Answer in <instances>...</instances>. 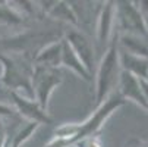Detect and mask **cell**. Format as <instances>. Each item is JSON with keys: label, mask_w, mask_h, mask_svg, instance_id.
<instances>
[{"label": "cell", "mask_w": 148, "mask_h": 147, "mask_svg": "<svg viewBox=\"0 0 148 147\" xmlns=\"http://www.w3.org/2000/svg\"><path fill=\"white\" fill-rule=\"evenodd\" d=\"M144 25H145V31H147V34H148V16L144 18Z\"/></svg>", "instance_id": "23"}, {"label": "cell", "mask_w": 148, "mask_h": 147, "mask_svg": "<svg viewBox=\"0 0 148 147\" xmlns=\"http://www.w3.org/2000/svg\"><path fill=\"white\" fill-rule=\"evenodd\" d=\"M9 99H10V103L13 104V109L16 110V113L25 118L28 122H35L38 125H44V124L49 125L53 122L49 112L44 110L34 99H29L24 94H19L15 91H9Z\"/></svg>", "instance_id": "5"}, {"label": "cell", "mask_w": 148, "mask_h": 147, "mask_svg": "<svg viewBox=\"0 0 148 147\" xmlns=\"http://www.w3.org/2000/svg\"><path fill=\"white\" fill-rule=\"evenodd\" d=\"M75 147H101V141L97 135L87 137V138H82L81 141H78L75 144Z\"/></svg>", "instance_id": "17"}, {"label": "cell", "mask_w": 148, "mask_h": 147, "mask_svg": "<svg viewBox=\"0 0 148 147\" xmlns=\"http://www.w3.org/2000/svg\"><path fill=\"white\" fill-rule=\"evenodd\" d=\"M141 87H142V91H144L145 101L148 104V79H141Z\"/></svg>", "instance_id": "22"}, {"label": "cell", "mask_w": 148, "mask_h": 147, "mask_svg": "<svg viewBox=\"0 0 148 147\" xmlns=\"http://www.w3.org/2000/svg\"><path fill=\"white\" fill-rule=\"evenodd\" d=\"M62 81L63 77L60 69L34 65L32 77H31V90H32L34 100L44 110L49 109L50 97L54 93V90L62 84Z\"/></svg>", "instance_id": "3"}, {"label": "cell", "mask_w": 148, "mask_h": 147, "mask_svg": "<svg viewBox=\"0 0 148 147\" xmlns=\"http://www.w3.org/2000/svg\"><path fill=\"white\" fill-rule=\"evenodd\" d=\"M32 63L59 69L62 66V40L53 41L46 47L40 49L32 59Z\"/></svg>", "instance_id": "11"}, {"label": "cell", "mask_w": 148, "mask_h": 147, "mask_svg": "<svg viewBox=\"0 0 148 147\" xmlns=\"http://www.w3.org/2000/svg\"><path fill=\"white\" fill-rule=\"evenodd\" d=\"M62 66L71 69L78 77H81L84 81H87V82L92 81V75L84 66L81 59L76 56V53L72 50V47L69 46V43L65 38H62Z\"/></svg>", "instance_id": "12"}, {"label": "cell", "mask_w": 148, "mask_h": 147, "mask_svg": "<svg viewBox=\"0 0 148 147\" xmlns=\"http://www.w3.org/2000/svg\"><path fill=\"white\" fill-rule=\"evenodd\" d=\"M47 16L57 19V21H62V22H65V24H71L78 30L76 16H75V13H73V10H72V8L69 6L68 2H54V5L49 10Z\"/></svg>", "instance_id": "14"}, {"label": "cell", "mask_w": 148, "mask_h": 147, "mask_svg": "<svg viewBox=\"0 0 148 147\" xmlns=\"http://www.w3.org/2000/svg\"><path fill=\"white\" fill-rule=\"evenodd\" d=\"M136 10L141 13L142 18L148 16V0H139V2H134Z\"/></svg>", "instance_id": "18"}, {"label": "cell", "mask_w": 148, "mask_h": 147, "mask_svg": "<svg viewBox=\"0 0 148 147\" xmlns=\"http://www.w3.org/2000/svg\"><path fill=\"white\" fill-rule=\"evenodd\" d=\"M0 63L3 68V72L0 75L2 87L34 99L31 90V77L34 69L32 60H29L25 55L0 53Z\"/></svg>", "instance_id": "1"}, {"label": "cell", "mask_w": 148, "mask_h": 147, "mask_svg": "<svg viewBox=\"0 0 148 147\" xmlns=\"http://www.w3.org/2000/svg\"><path fill=\"white\" fill-rule=\"evenodd\" d=\"M120 72L117 41H112L107 50L103 53L95 72V108L114 93V88L119 84Z\"/></svg>", "instance_id": "2"}, {"label": "cell", "mask_w": 148, "mask_h": 147, "mask_svg": "<svg viewBox=\"0 0 148 147\" xmlns=\"http://www.w3.org/2000/svg\"><path fill=\"white\" fill-rule=\"evenodd\" d=\"M15 112L10 106H8V104H3L0 103V116H12Z\"/></svg>", "instance_id": "20"}, {"label": "cell", "mask_w": 148, "mask_h": 147, "mask_svg": "<svg viewBox=\"0 0 148 147\" xmlns=\"http://www.w3.org/2000/svg\"><path fill=\"white\" fill-rule=\"evenodd\" d=\"M119 96L125 100V101H132L136 106H139L142 110H145L148 113V104L145 101L144 97V91L141 87V79H138L136 77L128 74V72H120V78H119Z\"/></svg>", "instance_id": "8"}, {"label": "cell", "mask_w": 148, "mask_h": 147, "mask_svg": "<svg viewBox=\"0 0 148 147\" xmlns=\"http://www.w3.org/2000/svg\"><path fill=\"white\" fill-rule=\"evenodd\" d=\"M0 88H2V84H0Z\"/></svg>", "instance_id": "24"}, {"label": "cell", "mask_w": 148, "mask_h": 147, "mask_svg": "<svg viewBox=\"0 0 148 147\" xmlns=\"http://www.w3.org/2000/svg\"><path fill=\"white\" fill-rule=\"evenodd\" d=\"M116 24V5L114 2H103L95 21V40L97 47L104 53L112 44L113 28Z\"/></svg>", "instance_id": "6"}, {"label": "cell", "mask_w": 148, "mask_h": 147, "mask_svg": "<svg viewBox=\"0 0 148 147\" xmlns=\"http://www.w3.org/2000/svg\"><path fill=\"white\" fill-rule=\"evenodd\" d=\"M24 21V16L21 15L10 3L0 2V24L6 25H18Z\"/></svg>", "instance_id": "15"}, {"label": "cell", "mask_w": 148, "mask_h": 147, "mask_svg": "<svg viewBox=\"0 0 148 147\" xmlns=\"http://www.w3.org/2000/svg\"><path fill=\"white\" fill-rule=\"evenodd\" d=\"M8 135H6V131H5V127H3V124L0 122V147H5L6 143H8Z\"/></svg>", "instance_id": "21"}, {"label": "cell", "mask_w": 148, "mask_h": 147, "mask_svg": "<svg viewBox=\"0 0 148 147\" xmlns=\"http://www.w3.org/2000/svg\"><path fill=\"white\" fill-rule=\"evenodd\" d=\"M72 8L76 21H78V30L81 27H91L94 21H97L98 12L103 6V2H68Z\"/></svg>", "instance_id": "10"}, {"label": "cell", "mask_w": 148, "mask_h": 147, "mask_svg": "<svg viewBox=\"0 0 148 147\" xmlns=\"http://www.w3.org/2000/svg\"><path fill=\"white\" fill-rule=\"evenodd\" d=\"M38 127L40 125L35 122H27V125H24L12 138H9V147H21L31 138V135L38 130Z\"/></svg>", "instance_id": "16"}, {"label": "cell", "mask_w": 148, "mask_h": 147, "mask_svg": "<svg viewBox=\"0 0 148 147\" xmlns=\"http://www.w3.org/2000/svg\"><path fill=\"white\" fill-rule=\"evenodd\" d=\"M116 5V24L120 30V34H132L142 38H148L145 31L144 18L136 10L134 2L128 0H119Z\"/></svg>", "instance_id": "4"}, {"label": "cell", "mask_w": 148, "mask_h": 147, "mask_svg": "<svg viewBox=\"0 0 148 147\" xmlns=\"http://www.w3.org/2000/svg\"><path fill=\"white\" fill-rule=\"evenodd\" d=\"M63 38L69 43V46L81 59L84 66L92 75V71L95 68V46L90 40V37L85 32H82L81 30L73 28V30H69Z\"/></svg>", "instance_id": "7"}, {"label": "cell", "mask_w": 148, "mask_h": 147, "mask_svg": "<svg viewBox=\"0 0 148 147\" xmlns=\"http://www.w3.org/2000/svg\"><path fill=\"white\" fill-rule=\"evenodd\" d=\"M147 40L148 38H142V37L132 35V34H120L117 46L123 52L148 59V41Z\"/></svg>", "instance_id": "13"}, {"label": "cell", "mask_w": 148, "mask_h": 147, "mask_svg": "<svg viewBox=\"0 0 148 147\" xmlns=\"http://www.w3.org/2000/svg\"><path fill=\"white\" fill-rule=\"evenodd\" d=\"M119 63L123 72H128L136 77L138 79H148V59L147 57L131 55L119 49Z\"/></svg>", "instance_id": "9"}, {"label": "cell", "mask_w": 148, "mask_h": 147, "mask_svg": "<svg viewBox=\"0 0 148 147\" xmlns=\"http://www.w3.org/2000/svg\"><path fill=\"white\" fill-rule=\"evenodd\" d=\"M125 147H148V144L144 143V141L139 140V138H131L128 143L125 144Z\"/></svg>", "instance_id": "19"}]
</instances>
